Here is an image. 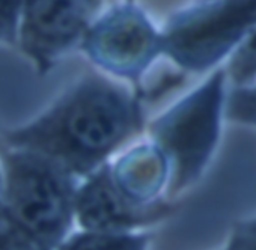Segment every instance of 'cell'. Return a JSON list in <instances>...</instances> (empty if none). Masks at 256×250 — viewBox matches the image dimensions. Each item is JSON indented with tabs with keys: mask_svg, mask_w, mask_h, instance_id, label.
<instances>
[{
	"mask_svg": "<svg viewBox=\"0 0 256 250\" xmlns=\"http://www.w3.org/2000/svg\"><path fill=\"white\" fill-rule=\"evenodd\" d=\"M229 250H256V218L240 223L229 240Z\"/></svg>",
	"mask_w": 256,
	"mask_h": 250,
	"instance_id": "cell-14",
	"label": "cell"
},
{
	"mask_svg": "<svg viewBox=\"0 0 256 250\" xmlns=\"http://www.w3.org/2000/svg\"><path fill=\"white\" fill-rule=\"evenodd\" d=\"M174 206L163 200L136 204L116 186L112 166L107 163L88 175L86 182L76 193V216L89 232L124 234L151 224L172 212Z\"/></svg>",
	"mask_w": 256,
	"mask_h": 250,
	"instance_id": "cell-7",
	"label": "cell"
},
{
	"mask_svg": "<svg viewBox=\"0 0 256 250\" xmlns=\"http://www.w3.org/2000/svg\"><path fill=\"white\" fill-rule=\"evenodd\" d=\"M224 101V72L216 71L150 125L152 142L169 160V194L202 176L218 142Z\"/></svg>",
	"mask_w": 256,
	"mask_h": 250,
	"instance_id": "cell-2",
	"label": "cell"
},
{
	"mask_svg": "<svg viewBox=\"0 0 256 250\" xmlns=\"http://www.w3.org/2000/svg\"><path fill=\"white\" fill-rule=\"evenodd\" d=\"M0 250H52L0 202Z\"/></svg>",
	"mask_w": 256,
	"mask_h": 250,
	"instance_id": "cell-10",
	"label": "cell"
},
{
	"mask_svg": "<svg viewBox=\"0 0 256 250\" xmlns=\"http://www.w3.org/2000/svg\"><path fill=\"white\" fill-rule=\"evenodd\" d=\"M24 0H0V42L14 44L20 32Z\"/></svg>",
	"mask_w": 256,
	"mask_h": 250,
	"instance_id": "cell-13",
	"label": "cell"
},
{
	"mask_svg": "<svg viewBox=\"0 0 256 250\" xmlns=\"http://www.w3.org/2000/svg\"><path fill=\"white\" fill-rule=\"evenodd\" d=\"M82 48L100 68L139 82L152 60L163 53V36L140 8L126 2L113 6L89 28Z\"/></svg>",
	"mask_w": 256,
	"mask_h": 250,
	"instance_id": "cell-5",
	"label": "cell"
},
{
	"mask_svg": "<svg viewBox=\"0 0 256 250\" xmlns=\"http://www.w3.org/2000/svg\"><path fill=\"white\" fill-rule=\"evenodd\" d=\"M144 128L139 100L107 78L89 74L44 114L8 132L10 148L44 156L70 175H90Z\"/></svg>",
	"mask_w": 256,
	"mask_h": 250,
	"instance_id": "cell-1",
	"label": "cell"
},
{
	"mask_svg": "<svg viewBox=\"0 0 256 250\" xmlns=\"http://www.w3.org/2000/svg\"><path fill=\"white\" fill-rule=\"evenodd\" d=\"M150 236L130 232L106 234L84 230L62 242L59 250H146Z\"/></svg>",
	"mask_w": 256,
	"mask_h": 250,
	"instance_id": "cell-9",
	"label": "cell"
},
{
	"mask_svg": "<svg viewBox=\"0 0 256 250\" xmlns=\"http://www.w3.org/2000/svg\"><path fill=\"white\" fill-rule=\"evenodd\" d=\"M226 114L230 120L256 127V84L236 86L224 101Z\"/></svg>",
	"mask_w": 256,
	"mask_h": 250,
	"instance_id": "cell-12",
	"label": "cell"
},
{
	"mask_svg": "<svg viewBox=\"0 0 256 250\" xmlns=\"http://www.w3.org/2000/svg\"><path fill=\"white\" fill-rule=\"evenodd\" d=\"M6 210L52 250L64 242L76 214L72 175L32 151H4Z\"/></svg>",
	"mask_w": 256,
	"mask_h": 250,
	"instance_id": "cell-3",
	"label": "cell"
},
{
	"mask_svg": "<svg viewBox=\"0 0 256 250\" xmlns=\"http://www.w3.org/2000/svg\"><path fill=\"white\" fill-rule=\"evenodd\" d=\"M224 250H229V248H228V247H226V248H224Z\"/></svg>",
	"mask_w": 256,
	"mask_h": 250,
	"instance_id": "cell-15",
	"label": "cell"
},
{
	"mask_svg": "<svg viewBox=\"0 0 256 250\" xmlns=\"http://www.w3.org/2000/svg\"><path fill=\"white\" fill-rule=\"evenodd\" d=\"M112 174L118 188L128 199L151 204L169 182L170 166L166 154L152 142L128 151L112 166Z\"/></svg>",
	"mask_w": 256,
	"mask_h": 250,
	"instance_id": "cell-8",
	"label": "cell"
},
{
	"mask_svg": "<svg viewBox=\"0 0 256 250\" xmlns=\"http://www.w3.org/2000/svg\"><path fill=\"white\" fill-rule=\"evenodd\" d=\"M256 29V0H194L162 34L163 53L188 71H205Z\"/></svg>",
	"mask_w": 256,
	"mask_h": 250,
	"instance_id": "cell-4",
	"label": "cell"
},
{
	"mask_svg": "<svg viewBox=\"0 0 256 250\" xmlns=\"http://www.w3.org/2000/svg\"><path fill=\"white\" fill-rule=\"evenodd\" d=\"M100 6L101 0H24L20 46L40 72L83 40Z\"/></svg>",
	"mask_w": 256,
	"mask_h": 250,
	"instance_id": "cell-6",
	"label": "cell"
},
{
	"mask_svg": "<svg viewBox=\"0 0 256 250\" xmlns=\"http://www.w3.org/2000/svg\"><path fill=\"white\" fill-rule=\"evenodd\" d=\"M229 76L236 86L256 77V29L236 47L229 62Z\"/></svg>",
	"mask_w": 256,
	"mask_h": 250,
	"instance_id": "cell-11",
	"label": "cell"
}]
</instances>
